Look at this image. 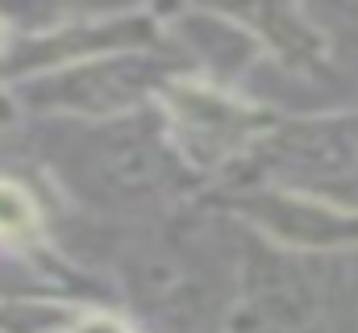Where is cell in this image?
Here are the masks:
<instances>
[{"label": "cell", "mask_w": 358, "mask_h": 333, "mask_svg": "<svg viewBox=\"0 0 358 333\" xmlns=\"http://www.w3.org/2000/svg\"><path fill=\"white\" fill-rule=\"evenodd\" d=\"M38 225V213L29 204V196L13 183H0V234L4 238H21Z\"/></svg>", "instance_id": "6da1fadb"}, {"label": "cell", "mask_w": 358, "mask_h": 333, "mask_svg": "<svg viewBox=\"0 0 358 333\" xmlns=\"http://www.w3.org/2000/svg\"><path fill=\"white\" fill-rule=\"evenodd\" d=\"M76 333H125L121 325H113V321H88L84 330H76Z\"/></svg>", "instance_id": "7a4b0ae2"}]
</instances>
